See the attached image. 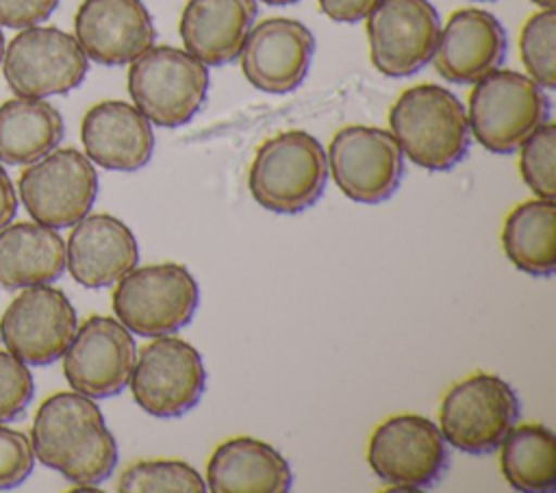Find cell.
Returning a JSON list of instances; mask_svg holds the SVG:
<instances>
[{"instance_id":"6da1fadb","label":"cell","mask_w":556,"mask_h":493,"mask_svg":"<svg viewBox=\"0 0 556 493\" xmlns=\"http://www.w3.org/2000/svg\"><path fill=\"white\" fill-rule=\"evenodd\" d=\"M30 443L41 465L76 486L104 482L117 465V443L100 406L78 391H59L39 404Z\"/></svg>"},{"instance_id":"7a4b0ae2","label":"cell","mask_w":556,"mask_h":493,"mask_svg":"<svg viewBox=\"0 0 556 493\" xmlns=\"http://www.w3.org/2000/svg\"><path fill=\"white\" fill-rule=\"evenodd\" d=\"M389 128L402 154L428 172L452 169L469 150L467 111L441 85L404 89L389 109Z\"/></svg>"},{"instance_id":"3957f363","label":"cell","mask_w":556,"mask_h":493,"mask_svg":"<svg viewBox=\"0 0 556 493\" xmlns=\"http://www.w3.org/2000/svg\"><path fill=\"white\" fill-rule=\"evenodd\" d=\"M326 180V150L306 130H285L263 141L248 172L254 202L282 215L313 206L321 198Z\"/></svg>"},{"instance_id":"277c9868","label":"cell","mask_w":556,"mask_h":493,"mask_svg":"<svg viewBox=\"0 0 556 493\" xmlns=\"http://www.w3.org/2000/svg\"><path fill=\"white\" fill-rule=\"evenodd\" d=\"M547 119L545 89L521 72L497 67L471 87L469 132L493 154L515 152Z\"/></svg>"},{"instance_id":"5b68a950","label":"cell","mask_w":556,"mask_h":493,"mask_svg":"<svg viewBox=\"0 0 556 493\" xmlns=\"http://www.w3.org/2000/svg\"><path fill=\"white\" fill-rule=\"evenodd\" d=\"M208 83V67L174 46H150L128 67L132 104L163 128L191 122L206 100Z\"/></svg>"},{"instance_id":"8992f818","label":"cell","mask_w":556,"mask_h":493,"mask_svg":"<svg viewBox=\"0 0 556 493\" xmlns=\"http://www.w3.org/2000/svg\"><path fill=\"white\" fill-rule=\"evenodd\" d=\"M115 317L139 337L172 334L185 328L198 308L200 289L180 263L132 267L113 291Z\"/></svg>"},{"instance_id":"52a82bcc","label":"cell","mask_w":556,"mask_h":493,"mask_svg":"<svg viewBox=\"0 0 556 493\" xmlns=\"http://www.w3.org/2000/svg\"><path fill=\"white\" fill-rule=\"evenodd\" d=\"M519 417L515 389L500 376L478 371L456 382L441 402L439 430L467 454L495 452Z\"/></svg>"},{"instance_id":"ba28073f","label":"cell","mask_w":556,"mask_h":493,"mask_svg":"<svg viewBox=\"0 0 556 493\" xmlns=\"http://www.w3.org/2000/svg\"><path fill=\"white\" fill-rule=\"evenodd\" d=\"M0 65L15 96L48 98L76 89L87 76L89 59L74 35L35 24L4 46Z\"/></svg>"},{"instance_id":"9c48e42d","label":"cell","mask_w":556,"mask_h":493,"mask_svg":"<svg viewBox=\"0 0 556 493\" xmlns=\"http://www.w3.org/2000/svg\"><path fill=\"white\" fill-rule=\"evenodd\" d=\"M128 387L152 417H182L202 397L206 369L200 352L174 334H159L135 356Z\"/></svg>"},{"instance_id":"30bf717a","label":"cell","mask_w":556,"mask_h":493,"mask_svg":"<svg viewBox=\"0 0 556 493\" xmlns=\"http://www.w3.org/2000/svg\"><path fill=\"white\" fill-rule=\"evenodd\" d=\"M17 193L33 222L54 230L70 228L91 211L98 174L76 148H54L26 165L17 180Z\"/></svg>"},{"instance_id":"8fae6325","label":"cell","mask_w":556,"mask_h":493,"mask_svg":"<svg viewBox=\"0 0 556 493\" xmlns=\"http://www.w3.org/2000/svg\"><path fill=\"white\" fill-rule=\"evenodd\" d=\"M371 471L397 491H421L439 482L447 465V447L439 426L415 413L384 419L369 437Z\"/></svg>"},{"instance_id":"7c38bea8","label":"cell","mask_w":556,"mask_h":493,"mask_svg":"<svg viewBox=\"0 0 556 493\" xmlns=\"http://www.w3.org/2000/svg\"><path fill=\"white\" fill-rule=\"evenodd\" d=\"M339 191L358 204L389 200L404 176V154L389 130L352 124L334 132L326 152Z\"/></svg>"},{"instance_id":"4fadbf2b","label":"cell","mask_w":556,"mask_h":493,"mask_svg":"<svg viewBox=\"0 0 556 493\" xmlns=\"http://www.w3.org/2000/svg\"><path fill=\"white\" fill-rule=\"evenodd\" d=\"M441 22L430 0H378L365 15L371 65L404 78L430 63Z\"/></svg>"},{"instance_id":"5bb4252c","label":"cell","mask_w":556,"mask_h":493,"mask_svg":"<svg viewBox=\"0 0 556 493\" xmlns=\"http://www.w3.org/2000/svg\"><path fill=\"white\" fill-rule=\"evenodd\" d=\"M78 328L70 298L50 285L24 287L0 317V343L26 365L63 356Z\"/></svg>"},{"instance_id":"9a60e30c","label":"cell","mask_w":556,"mask_h":493,"mask_svg":"<svg viewBox=\"0 0 556 493\" xmlns=\"http://www.w3.org/2000/svg\"><path fill=\"white\" fill-rule=\"evenodd\" d=\"M137 347L132 332L113 317L91 315L63 352V374L72 391L91 400L113 397L128 384Z\"/></svg>"},{"instance_id":"2e32d148","label":"cell","mask_w":556,"mask_h":493,"mask_svg":"<svg viewBox=\"0 0 556 493\" xmlns=\"http://www.w3.org/2000/svg\"><path fill=\"white\" fill-rule=\"evenodd\" d=\"M315 37L298 20L267 17L250 28L239 52L245 80L265 93H289L308 74Z\"/></svg>"},{"instance_id":"e0dca14e","label":"cell","mask_w":556,"mask_h":493,"mask_svg":"<svg viewBox=\"0 0 556 493\" xmlns=\"http://www.w3.org/2000/svg\"><path fill=\"white\" fill-rule=\"evenodd\" d=\"M74 37L87 59L126 65L154 46V24L141 0H83L74 15Z\"/></svg>"},{"instance_id":"ac0fdd59","label":"cell","mask_w":556,"mask_h":493,"mask_svg":"<svg viewBox=\"0 0 556 493\" xmlns=\"http://www.w3.org/2000/svg\"><path fill=\"white\" fill-rule=\"evenodd\" d=\"M506 56V30L482 9L454 11L439 30L432 65L437 74L456 85H473L497 69Z\"/></svg>"},{"instance_id":"d6986e66","label":"cell","mask_w":556,"mask_h":493,"mask_svg":"<svg viewBox=\"0 0 556 493\" xmlns=\"http://www.w3.org/2000/svg\"><path fill=\"white\" fill-rule=\"evenodd\" d=\"M139 245L132 230L109 213L85 215L65 241V267L87 289L115 285L137 267Z\"/></svg>"},{"instance_id":"ffe728a7","label":"cell","mask_w":556,"mask_h":493,"mask_svg":"<svg viewBox=\"0 0 556 493\" xmlns=\"http://www.w3.org/2000/svg\"><path fill=\"white\" fill-rule=\"evenodd\" d=\"M85 156L113 172H137L154 152V130L148 117L128 102L102 100L80 122Z\"/></svg>"},{"instance_id":"44dd1931","label":"cell","mask_w":556,"mask_h":493,"mask_svg":"<svg viewBox=\"0 0 556 493\" xmlns=\"http://www.w3.org/2000/svg\"><path fill=\"white\" fill-rule=\"evenodd\" d=\"M256 11V0H187L178 26L185 50L206 67L232 63Z\"/></svg>"},{"instance_id":"7402d4cb","label":"cell","mask_w":556,"mask_h":493,"mask_svg":"<svg viewBox=\"0 0 556 493\" xmlns=\"http://www.w3.org/2000/svg\"><path fill=\"white\" fill-rule=\"evenodd\" d=\"M204 482L213 493H287L293 473L285 456L269 443L232 437L213 450Z\"/></svg>"},{"instance_id":"603a6c76","label":"cell","mask_w":556,"mask_h":493,"mask_svg":"<svg viewBox=\"0 0 556 493\" xmlns=\"http://www.w3.org/2000/svg\"><path fill=\"white\" fill-rule=\"evenodd\" d=\"M65 269L63 237L37 222H17L0 230V285L24 289L50 285Z\"/></svg>"},{"instance_id":"cb8c5ba5","label":"cell","mask_w":556,"mask_h":493,"mask_svg":"<svg viewBox=\"0 0 556 493\" xmlns=\"http://www.w3.org/2000/svg\"><path fill=\"white\" fill-rule=\"evenodd\" d=\"M63 132V115L43 98H11L0 104V163H35L61 143Z\"/></svg>"},{"instance_id":"d4e9b609","label":"cell","mask_w":556,"mask_h":493,"mask_svg":"<svg viewBox=\"0 0 556 493\" xmlns=\"http://www.w3.org/2000/svg\"><path fill=\"white\" fill-rule=\"evenodd\" d=\"M502 248L523 274L549 278L556 269V204L534 198L517 204L504 219Z\"/></svg>"},{"instance_id":"484cf974","label":"cell","mask_w":556,"mask_h":493,"mask_svg":"<svg viewBox=\"0 0 556 493\" xmlns=\"http://www.w3.org/2000/svg\"><path fill=\"white\" fill-rule=\"evenodd\" d=\"M500 469L510 489L549 493L556 489V437L543 424L513 426L500 443Z\"/></svg>"},{"instance_id":"4316f807","label":"cell","mask_w":556,"mask_h":493,"mask_svg":"<svg viewBox=\"0 0 556 493\" xmlns=\"http://www.w3.org/2000/svg\"><path fill=\"white\" fill-rule=\"evenodd\" d=\"M122 493H204L206 482L185 460L156 458L128 465L119 480Z\"/></svg>"},{"instance_id":"83f0119b","label":"cell","mask_w":556,"mask_h":493,"mask_svg":"<svg viewBox=\"0 0 556 493\" xmlns=\"http://www.w3.org/2000/svg\"><path fill=\"white\" fill-rule=\"evenodd\" d=\"M519 56L528 76L543 89L556 87V13L541 9L521 26Z\"/></svg>"},{"instance_id":"f1b7e54d","label":"cell","mask_w":556,"mask_h":493,"mask_svg":"<svg viewBox=\"0 0 556 493\" xmlns=\"http://www.w3.org/2000/svg\"><path fill=\"white\" fill-rule=\"evenodd\" d=\"M519 174L536 198H556V124H541L519 148Z\"/></svg>"},{"instance_id":"f546056e","label":"cell","mask_w":556,"mask_h":493,"mask_svg":"<svg viewBox=\"0 0 556 493\" xmlns=\"http://www.w3.org/2000/svg\"><path fill=\"white\" fill-rule=\"evenodd\" d=\"M35 393L33 374L26 363L9 350H0V424L20 417Z\"/></svg>"},{"instance_id":"4dcf8cb0","label":"cell","mask_w":556,"mask_h":493,"mask_svg":"<svg viewBox=\"0 0 556 493\" xmlns=\"http://www.w3.org/2000/svg\"><path fill=\"white\" fill-rule=\"evenodd\" d=\"M35 467L30 437L0 424V491L20 486Z\"/></svg>"},{"instance_id":"1f68e13d","label":"cell","mask_w":556,"mask_h":493,"mask_svg":"<svg viewBox=\"0 0 556 493\" xmlns=\"http://www.w3.org/2000/svg\"><path fill=\"white\" fill-rule=\"evenodd\" d=\"M59 0H0V26L28 28L48 20Z\"/></svg>"},{"instance_id":"d6a6232c","label":"cell","mask_w":556,"mask_h":493,"mask_svg":"<svg viewBox=\"0 0 556 493\" xmlns=\"http://www.w3.org/2000/svg\"><path fill=\"white\" fill-rule=\"evenodd\" d=\"M317 2L326 17L341 24H352L363 20L378 0H317Z\"/></svg>"},{"instance_id":"836d02e7","label":"cell","mask_w":556,"mask_h":493,"mask_svg":"<svg viewBox=\"0 0 556 493\" xmlns=\"http://www.w3.org/2000/svg\"><path fill=\"white\" fill-rule=\"evenodd\" d=\"M17 213V193L15 187L7 174V169L0 163V230L9 226V222Z\"/></svg>"},{"instance_id":"e575fe53","label":"cell","mask_w":556,"mask_h":493,"mask_svg":"<svg viewBox=\"0 0 556 493\" xmlns=\"http://www.w3.org/2000/svg\"><path fill=\"white\" fill-rule=\"evenodd\" d=\"M265 4H271V7H285V4H293V2H300V0H261Z\"/></svg>"},{"instance_id":"d590c367","label":"cell","mask_w":556,"mask_h":493,"mask_svg":"<svg viewBox=\"0 0 556 493\" xmlns=\"http://www.w3.org/2000/svg\"><path fill=\"white\" fill-rule=\"evenodd\" d=\"M534 2L539 9H554V0H530Z\"/></svg>"},{"instance_id":"8d00e7d4","label":"cell","mask_w":556,"mask_h":493,"mask_svg":"<svg viewBox=\"0 0 556 493\" xmlns=\"http://www.w3.org/2000/svg\"><path fill=\"white\" fill-rule=\"evenodd\" d=\"M2 54H4V35L0 30V61H2Z\"/></svg>"},{"instance_id":"74e56055","label":"cell","mask_w":556,"mask_h":493,"mask_svg":"<svg viewBox=\"0 0 556 493\" xmlns=\"http://www.w3.org/2000/svg\"><path fill=\"white\" fill-rule=\"evenodd\" d=\"M478 2H493V0H478Z\"/></svg>"}]
</instances>
